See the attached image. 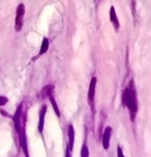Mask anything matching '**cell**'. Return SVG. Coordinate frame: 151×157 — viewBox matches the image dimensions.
Here are the masks:
<instances>
[{
    "mask_svg": "<svg viewBox=\"0 0 151 157\" xmlns=\"http://www.w3.org/2000/svg\"><path fill=\"white\" fill-rule=\"evenodd\" d=\"M8 102H9V99H8L6 96L0 95V107H1V106H4Z\"/></svg>",
    "mask_w": 151,
    "mask_h": 157,
    "instance_id": "cell-13",
    "label": "cell"
},
{
    "mask_svg": "<svg viewBox=\"0 0 151 157\" xmlns=\"http://www.w3.org/2000/svg\"><path fill=\"white\" fill-rule=\"evenodd\" d=\"M24 14H25V6L23 4H20L16 11V19H15V31L16 32H20L23 27Z\"/></svg>",
    "mask_w": 151,
    "mask_h": 157,
    "instance_id": "cell-2",
    "label": "cell"
},
{
    "mask_svg": "<svg viewBox=\"0 0 151 157\" xmlns=\"http://www.w3.org/2000/svg\"><path fill=\"white\" fill-rule=\"evenodd\" d=\"M117 157H125L123 151V149L120 145L117 146Z\"/></svg>",
    "mask_w": 151,
    "mask_h": 157,
    "instance_id": "cell-14",
    "label": "cell"
},
{
    "mask_svg": "<svg viewBox=\"0 0 151 157\" xmlns=\"http://www.w3.org/2000/svg\"><path fill=\"white\" fill-rule=\"evenodd\" d=\"M48 97H49L50 102H51V104H52V105H53V109H54V112H55L56 116H57V117H60V111H59L58 105H57V104H56V102H55V99H54V97H53V94H50Z\"/></svg>",
    "mask_w": 151,
    "mask_h": 157,
    "instance_id": "cell-11",
    "label": "cell"
},
{
    "mask_svg": "<svg viewBox=\"0 0 151 157\" xmlns=\"http://www.w3.org/2000/svg\"><path fill=\"white\" fill-rule=\"evenodd\" d=\"M110 21L112 23L115 31L118 32V30L120 28V23H119V20L117 18L116 12H115V10L113 7H111V9H110Z\"/></svg>",
    "mask_w": 151,
    "mask_h": 157,
    "instance_id": "cell-6",
    "label": "cell"
},
{
    "mask_svg": "<svg viewBox=\"0 0 151 157\" xmlns=\"http://www.w3.org/2000/svg\"><path fill=\"white\" fill-rule=\"evenodd\" d=\"M46 110H47V106L44 105L42 106L41 110H40V118H39V124H38V129L39 131L42 133L43 130V126H44V117H45V114H46Z\"/></svg>",
    "mask_w": 151,
    "mask_h": 157,
    "instance_id": "cell-7",
    "label": "cell"
},
{
    "mask_svg": "<svg viewBox=\"0 0 151 157\" xmlns=\"http://www.w3.org/2000/svg\"><path fill=\"white\" fill-rule=\"evenodd\" d=\"M96 85H97V78L95 77H92L90 87H89V93H88V102L89 105L93 109V103H94V96H95V91H96Z\"/></svg>",
    "mask_w": 151,
    "mask_h": 157,
    "instance_id": "cell-4",
    "label": "cell"
},
{
    "mask_svg": "<svg viewBox=\"0 0 151 157\" xmlns=\"http://www.w3.org/2000/svg\"><path fill=\"white\" fill-rule=\"evenodd\" d=\"M53 85H52V84H48V85H46V86H44L43 88H42V96L43 97V98H45V97H48L50 94H52L53 93Z\"/></svg>",
    "mask_w": 151,
    "mask_h": 157,
    "instance_id": "cell-10",
    "label": "cell"
},
{
    "mask_svg": "<svg viewBox=\"0 0 151 157\" xmlns=\"http://www.w3.org/2000/svg\"><path fill=\"white\" fill-rule=\"evenodd\" d=\"M48 48H49V40L47 38H43L42 40V45H41V49H40V52L39 54L37 55L36 57H39L42 55H44L47 51H48Z\"/></svg>",
    "mask_w": 151,
    "mask_h": 157,
    "instance_id": "cell-9",
    "label": "cell"
},
{
    "mask_svg": "<svg viewBox=\"0 0 151 157\" xmlns=\"http://www.w3.org/2000/svg\"><path fill=\"white\" fill-rule=\"evenodd\" d=\"M65 157H70V150H69V148H68V146H67V148H66V152H65Z\"/></svg>",
    "mask_w": 151,
    "mask_h": 157,
    "instance_id": "cell-15",
    "label": "cell"
},
{
    "mask_svg": "<svg viewBox=\"0 0 151 157\" xmlns=\"http://www.w3.org/2000/svg\"><path fill=\"white\" fill-rule=\"evenodd\" d=\"M68 138H69V150L72 151L73 150V147H74V143H75V129L73 128L72 125H69L68 126Z\"/></svg>",
    "mask_w": 151,
    "mask_h": 157,
    "instance_id": "cell-8",
    "label": "cell"
},
{
    "mask_svg": "<svg viewBox=\"0 0 151 157\" xmlns=\"http://www.w3.org/2000/svg\"><path fill=\"white\" fill-rule=\"evenodd\" d=\"M122 103L123 105L129 110L130 120L132 122H134L138 111V100H137V94H136V89L134 81H131L129 86L123 91Z\"/></svg>",
    "mask_w": 151,
    "mask_h": 157,
    "instance_id": "cell-1",
    "label": "cell"
},
{
    "mask_svg": "<svg viewBox=\"0 0 151 157\" xmlns=\"http://www.w3.org/2000/svg\"><path fill=\"white\" fill-rule=\"evenodd\" d=\"M112 133V128L111 127H106L102 135V146L104 150H108L110 147V140Z\"/></svg>",
    "mask_w": 151,
    "mask_h": 157,
    "instance_id": "cell-5",
    "label": "cell"
},
{
    "mask_svg": "<svg viewBox=\"0 0 151 157\" xmlns=\"http://www.w3.org/2000/svg\"><path fill=\"white\" fill-rule=\"evenodd\" d=\"M89 156H90V151L86 143H84L81 149V157H89Z\"/></svg>",
    "mask_w": 151,
    "mask_h": 157,
    "instance_id": "cell-12",
    "label": "cell"
},
{
    "mask_svg": "<svg viewBox=\"0 0 151 157\" xmlns=\"http://www.w3.org/2000/svg\"><path fill=\"white\" fill-rule=\"evenodd\" d=\"M22 106H23V104L20 105V106L17 108V110H16V112L14 114V117H13L15 129H16L18 134L24 128V125L22 124Z\"/></svg>",
    "mask_w": 151,
    "mask_h": 157,
    "instance_id": "cell-3",
    "label": "cell"
}]
</instances>
